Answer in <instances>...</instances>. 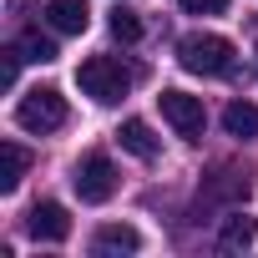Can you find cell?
Wrapping results in <instances>:
<instances>
[{
    "instance_id": "obj_1",
    "label": "cell",
    "mask_w": 258,
    "mask_h": 258,
    "mask_svg": "<svg viewBox=\"0 0 258 258\" xmlns=\"http://www.w3.org/2000/svg\"><path fill=\"white\" fill-rule=\"evenodd\" d=\"M233 41H223V36H213V31H192V36H182L177 41V61L192 71V76H228L233 71Z\"/></svg>"
},
{
    "instance_id": "obj_2",
    "label": "cell",
    "mask_w": 258,
    "mask_h": 258,
    "mask_svg": "<svg viewBox=\"0 0 258 258\" xmlns=\"http://www.w3.org/2000/svg\"><path fill=\"white\" fill-rule=\"evenodd\" d=\"M16 121L26 126V132H36V137L61 132V126H66V96L56 86H36V91H26L16 101Z\"/></svg>"
},
{
    "instance_id": "obj_3",
    "label": "cell",
    "mask_w": 258,
    "mask_h": 258,
    "mask_svg": "<svg viewBox=\"0 0 258 258\" xmlns=\"http://www.w3.org/2000/svg\"><path fill=\"white\" fill-rule=\"evenodd\" d=\"M76 86L91 101H121L126 91H132V71H126L121 61H111V56H91V61H81Z\"/></svg>"
},
{
    "instance_id": "obj_4",
    "label": "cell",
    "mask_w": 258,
    "mask_h": 258,
    "mask_svg": "<svg viewBox=\"0 0 258 258\" xmlns=\"http://www.w3.org/2000/svg\"><path fill=\"white\" fill-rule=\"evenodd\" d=\"M71 182H76V198L81 203H106L116 192V167H111V157L91 152V157H81V167H76Z\"/></svg>"
},
{
    "instance_id": "obj_5",
    "label": "cell",
    "mask_w": 258,
    "mask_h": 258,
    "mask_svg": "<svg viewBox=\"0 0 258 258\" xmlns=\"http://www.w3.org/2000/svg\"><path fill=\"white\" fill-rule=\"evenodd\" d=\"M157 101H162V116L177 126V137H203L208 111H203V101H198V96H187V91H162Z\"/></svg>"
},
{
    "instance_id": "obj_6",
    "label": "cell",
    "mask_w": 258,
    "mask_h": 258,
    "mask_svg": "<svg viewBox=\"0 0 258 258\" xmlns=\"http://www.w3.org/2000/svg\"><path fill=\"white\" fill-rule=\"evenodd\" d=\"M137 248H142V233L132 223H106V228L91 233V253L96 258H121V253H137Z\"/></svg>"
},
{
    "instance_id": "obj_7",
    "label": "cell",
    "mask_w": 258,
    "mask_h": 258,
    "mask_svg": "<svg viewBox=\"0 0 258 258\" xmlns=\"http://www.w3.org/2000/svg\"><path fill=\"white\" fill-rule=\"evenodd\" d=\"M26 228H31V238H36V243H61V238L71 233V213H66L61 203H36Z\"/></svg>"
},
{
    "instance_id": "obj_8",
    "label": "cell",
    "mask_w": 258,
    "mask_h": 258,
    "mask_svg": "<svg viewBox=\"0 0 258 258\" xmlns=\"http://www.w3.org/2000/svg\"><path fill=\"white\" fill-rule=\"evenodd\" d=\"M46 21L61 36H81L91 26V6H86V0H46Z\"/></svg>"
},
{
    "instance_id": "obj_9",
    "label": "cell",
    "mask_w": 258,
    "mask_h": 258,
    "mask_svg": "<svg viewBox=\"0 0 258 258\" xmlns=\"http://www.w3.org/2000/svg\"><path fill=\"white\" fill-rule=\"evenodd\" d=\"M253 238H258V223L248 213H228L223 228H218V248L223 253H243V248H253Z\"/></svg>"
},
{
    "instance_id": "obj_10",
    "label": "cell",
    "mask_w": 258,
    "mask_h": 258,
    "mask_svg": "<svg viewBox=\"0 0 258 258\" xmlns=\"http://www.w3.org/2000/svg\"><path fill=\"white\" fill-rule=\"evenodd\" d=\"M26 167H31V152L21 142H0V192H16Z\"/></svg>"
},
{
    "instance_id": "obj_11",
    "label": "cell",
    "mask_w": 258,
    "mask_h": 258,
    "mask_svg": "<svg viewBox=\"0 0 258 258\" xmlns=\"http://www.w3.org/2000/svg\"><path fill=\"white\" fill-rule=\"evenodd\" d=\"M116 137H121V147H126V152L142 157V162H152V157H157V137H152V126H147L142 116L121 121V132H116Z\"/></svg>"
},
{
    "instance_id": "obj_12",
    "label": "cell",
    "mask_w": 258,
    "mask_h": 258,
    "mask_svg": "<svg viewBox=\"0 0 258 258\" xmlns=\"http://www.w3.org/2000/svg\"><path fill=\"white\" fill-rule=\"evenodd\" d=\"M223 126H228V137H258V106L253 101H228Z\"/></svg>"
},
{
    "instance_id": "obj_13",
    "label": "cell",
    "mask_w": 258,
    "mask_h": 258,
    "mask_svg": "<svg viewBox=\"0 0 258 258\" xmlns=\"http://www.w3.org/2000/svg\"><path fill=\"white\" fill-rule=\"evenodd\" d=\"M16 46H21V56H26V61H41V66H46V61H56V36H46V31H21V41H16Z\"/></svg>"
},
{
    "instance_id": "obj_14",
    "label": "cell",
    "mask_w": 258,
    "mask_h": 258,
    "mask_svg": "<svg viewBox=\"0 0 258 258\" xmlns=\"http://www.w3.org/2000/svg\"><path fill=\"white\" fill-rule=\"evenodd\" d=\"M111 36L116 41H126V46H132V41H142V21H137V11H111Z\"/></svg>"
},
{
    "instance_id": "obj_15",
    "label": "cell",
    "mask_w": 258,
    "mask_h": 258,
    "mask_svg": "<svg viewBox=\"0 0 258 258\" xmlns=\"http://www.w3.org/2000/svg\"><path fill=\"white\" fill-rule=\"evenodd\" d=\"M177 6H182L187 16H223L228 0H177Z\"/></svg>"
}]
</instances>
